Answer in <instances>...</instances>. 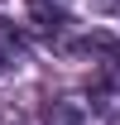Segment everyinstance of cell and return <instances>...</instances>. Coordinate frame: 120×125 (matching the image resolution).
Returning a JSON list of instances; mask_svg holds the SVG:
<instances>
[{
    "label": "cell",
    "instance_id": "cell-1",
    "mask_svg": "<svg viewBox=\"0 0 120 125\" xmlns=\"http://www.w3.org/2000/svg\"><path fill=\"white\" fill-rule=\"evenodd\" d=\"M62 48L91 58V77H96L101 92H120V39L115 34H82V39H72Z\"/></svg>",
    "mask_w": 120,
    "mask_h": 125
},
{
    "label": "cell",
    "instance_id": "cell-2",
    "mask_svg": "<svg viewBox=\"0 0 120 125\" xmlns=\"http://www.w3.org/2000/svg\"><path fill=\"white\" fill-rule=\"evenodd\" d=\"M39 115H43V125H96V111L77 96H53V101H43Z\"/></svg>",
    "mask_w": 120,
    "mask_h": 125
},
{
    "label": "cell",
    "instance_id": "cell-3",
    "mask_svg": "<svg viewBox=\"0 0 120 125\" xmlns=\"http://www.w3.org/2000/svg\"><path fill=\"white\" fill-rule=\"evenodd\" d=\"M24 5H29V19H34V24H39L43 34H48V39H58V34L72 24L62 0H24Z\"/></svg>",
    "mask_w": 120,
    "mask_h": 125
},
{
    "label": "cell",
    "instance_id": "cell-4",
    "mask_svg": "<svg viewBox=\"0 0 120 125\" xmlns=\"http://www.w3.org/2000/svg\"><path fill=\"white\" fill-rule=\"evenodd\" d=\"M24 58H29L24 39H19L10 24H0V77H5V72H15V67H24Z\"/></svg>",
    "mask_w": 120,
    "mask_h": 125
},
{
    "label": "cell",
    "instance_id": "cell-5",
    "mask_svg": "<svg viewBox=\"0 0 120 125\" xmlns=\"http://www.w3.org/2000/svg\"><path fill=\"white\" fill-rule=\"evenodd\" d=\"M5 125H29V120H24V115H5Z\"/></svg>",
    "mask_w": 120,
    "mask_h": 125
}]
</instances>
